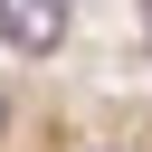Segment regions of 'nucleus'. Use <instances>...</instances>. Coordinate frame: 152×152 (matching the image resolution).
<instances>
[{
    "mask_svg": "<svg viewBox=\"0 0 152 152\" xmlns=\"http://www.w3.org/2000/svg\"><path fill=\"white\" fill-rule=\"evenodd\" d=\"M0 152H152V95L57 66H0Z\"/></svg>",
    "mask_w": 152,
    "mask_h": 152,
    "instance_id": "obj_1",
    "label": "nucleus"
}]
</instances>
